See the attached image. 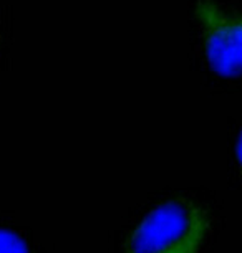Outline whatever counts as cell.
Returning a JSON list of instances; mask_svg holds the SVG:
<instances>
[{"label":"cell","mask_w":242,"mask_h":253,"mask_svg":"<svg viewBox=\"0 0 242 253\" xmlns=\"http://www.w3.org/2000/svg\"><path fill=\"white\" fill-rule=\"evenodd\" d=\"M0 253H28V248L18 235L0 228Z\"/></svg>","instance_id":"3"},{"label":"cell","mask_w":242,"mask_h":253,"mask_svg":"<svg viewBox=\"0 0 242 253\" xmlns=\"http://www.w3.org/2000/svg\"><path fill=\"white\" fill-rule=\"evenodd\" d=\"M236 154H237V159H239V166H241V170H242V132L239 134V139H237Z\"/></svg>","instance_id":"4"},{"label":"cell","mask_w":242,"mask_h":253,"mask_svg":"<svg viewBox=\"0 0 242 253\" xmlns=\"http://www.w3.org/2000/svg\"><path fill=\"white\" fill-rule=\"evenodd\" d=\"M196 20L207 63L217 75H242V15L221 10L211 0H199Z\"/></svg>","instance_id":"2"},{"label":"cell","mask_w":242,"mask_h":253,"mask_svg":"<svg viewBox=\"0 0 242 253\" xmlns=\"http://www.w3.org/2000/svg\"><path fill=\"white\" fill-rule=\"evenodd\" d=\"M207 217L189 200L176 199L154 207L128 238V253H197Z\"/></svg>","instance_id":"1"}]
</instances>
